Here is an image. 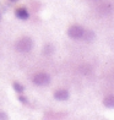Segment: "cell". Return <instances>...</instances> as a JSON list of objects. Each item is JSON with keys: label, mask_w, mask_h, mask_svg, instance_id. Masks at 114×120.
<instances>
[{"label": "cell", "mask_w": 114, "mask_h": 120, "mask_svg": "<svg viewBox=\"0 0 114 120\" xmlns=\"http://www.w3.org/2000/svg\"><path fill=\"white\" fill-rule=\"evenodd\" d=\"M19 101L22 103V104H28V99H27L25 96H22V93H20V96H19Z\"/></svg>", "instance_id": "12"}, {"label": "cell", "mask_w": 114, "mask_h": 120, "mask_svg": "<svg viewBox=\"0 0 114 120\" xmlns=\"http://www.w3.org/2000/svg\"><path fill=\"white\" fill-rule=\"evenodd\" d=\"M32 48H33V39L30 37H21L20 39L15 43L16 52L22 53V54L30 53L32 50Z\"/></svg>", "instance_id": "1"}, {"label": "cell", "mask_w": 114, "mask_h": 120, "mask_svg": "<svg viewBox=\"0 0 114 120\" xmlns=\"http://www.w3.org/2000/svg\"><path fill=\"white\" fill-rule=\"evenodd\" d=\"M79 70H80L82 74H88V72H91V69H90L88 65H82V66H80Z\"/></svg>", "instance_id": "11"}, {"label": "cell", "mask_w": 114, "mask_h": 120, "mask_svg": "<svg viewBox=\"0 0 114 120\" xmlns=\"http://www.w3.org/2000/svg\"><path fill=\"white\" fill-rule=\"evenodd\" d=\"M12 87H14V90L17 92L19 94H20V93H23V91H25V87H23L22 85H20L19 82H14V83H12Z\"/></svg>", "instance_id": "10"}, {"label": "cell", "mask_w": 114, "mask_h": 120, "mask_svg": "<svg viewBox=\"0 0 114 120\" xmlns=\"http://www.w3.org/2000/svg\"><path fill=\"white\" fill-rule=\"evenodd\" d=\"M0 20H1V14H0Z\"/></svg>", "instance_id": "16"}, {"label": "cell", "mask_w": 114, "mask_h": 120, "mask_svg": "<svg viewBox=\"0 0 114 120\" xmlns=\"http://www.w3.org/2000/svg\"><path fill=\"white\" fill-rule=\"evenodd\" d=\"M8 114L6 113H4V112H0V119H8Z\"/></svg>", "instance_id": "13"}, {"label": "cell", "mask_w": 114, "mask_h": 120, "mask_svg": "<svg viewBox=\"0 0 114 120\" xmlns=\"http://www.w3.org/2000/svg\"><path fill=\"white\" fill-rule=\"evenodd\" d=\"M81 39H84L85 42H91V41L95 39V33H93L92 31H86V30H85L84 36H82V38H81Z\"/></svg>", "instance_id": "7"}, {"label": "cell", "mask_w": 114, "mask_h": 120, "mask_svg": "<svg viewBox=\"0 0 114 120\" xmlns=\"http://www.w3.org/2000/svg\"><path fill=\"white\" fill-rule=\"evenodd\" d=\"M99 12H102L103 15H108L110 11H112V5L110 4H103L99 6Z\"/></svg>", "instance_id": "8"}, {"label": "cell", "mask_w": 114, "mask_h": 120, "mask_svg": "<svg viewBox=\"0 0 114 120\" xmlns=\"http://www.w3.org/2000/svg\"><path fill=\"white\" fill-rule=\"evenodd\" d=\"M92 1H101V0H92Z\"/></svg>", "instance_id": "15"}, {"label": "cell", "mask_w": 114, "mask_h": 120, "mask_svg": "<svg viewBox=\"0 0 114 120\" xmlns=\"http://www.w3.org/2000/svg\"><path fill=\"white\" fill-rule=\"evenodd\" d=\"M84 32H85L84 27H81V26H79V25H71V26L68 28L66 33H68L69 38L77 41V39H81V38H82Z\"/></svg>", "instance_id": "3"}, {"label": "cell", "mask_w": 114, "mask_h": 120, "mask_svg": "<svg viewBox=\"0 0 114 120\" xmlns=\"http://www.w3.org/2000/svg\"><path fill=\"white\" fill-rule=\"evenodd\" d=\"M15 15L17 16L19 19H21V20H27L30 17V12H28V10H27L26 8H17L15 10Z\"/></svg>", "instance_id": "5"}, {"label": "cell", "mask_w": 114, "mask_h": 120, "mask_svg": "<svg viewBox=\"0 0 114 120\" xmlns=\"http://www.w3.org/2000/svg\"><path fill=\"white\" fill-rule=\"evenodd\" d=\"M103 105L106 108L113 109L114 108V94H109V96L104 97V99H103Z\"/></svg>", "instance_id": "6"}, {"label": "cell", "mask_w": 114, "mask_h": 120, "mask_svg": "<svg viewBox=\"0 0 114 120\" xmlns=\"http://www.w3.org/2000/svg\"><path fill=\"white\" fill-rule=\"evenodd\" d=\"M54 52V47L52 44H46L44 48H43V54L44 55H50V54H53Z\"/></svg>", "instance_id": "9"}, {"label": "cell", "mask_w": 114, "mask_h": 120, "mask_svg": "<svg viewBox=\"0 0 114 120\" xmlns=\"http://www.w3.org/2000/svg\"><path fill=\"white\" fill-rule=\"evenodd\" d=\"M32 82L36 86H48L50 82V75L47 72H37L32 77Z\"/></svg>", "instance_id": "2"}, {"label": "cell", "mask_w": 114, "mask_h": 120, "mask_svg": "<svg viewBox=\"0 0 114 120\" xmlns=\"http://www.w3.org/2000/svg\"><path fill=\"white\" fill-rule=\"evenodd\" d=\"M69 91L65 90V88H60V90H57L54 92V98L58 101H66L69 99Z\"/></svg>", "instance_id": "4"}, {"label": "cell", "mask_w": 114, "mask_h": 120, "mask_svg": "<svg viewBox=\"0 0 114 120\" xmlns=\"http://www.w3.org/2000/svg\"><path fill=\"white\" fill-rule=\"evenodd\" d=\"M10 1H12V3H15V1H19V0H10Z\"/></svg>", "instance_id": "14"}]
</instances>
